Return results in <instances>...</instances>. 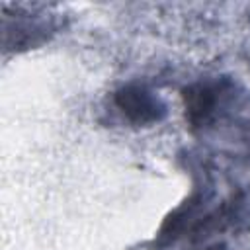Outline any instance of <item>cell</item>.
<instances>
[{
	"mask_svg": "<svg viewBox=\"0 0 250 250\" xmlns=\"http://www.w3.org/2000/svg\"><path fill=\"white\" fill-rule=\"evenodd\" d=\"M113 104L129 123L141 127L158 123L166 113L164 102L152 90L141 84L121 86L113 94Z\"/></svg>",
	"mask_w": 250,
	"mask_h": 250,
	"instance_id": "7a4b0ae2",
	"label": "cell"
},
{
	"mask_svg": "<svg viewBox=\"0 0 250 250\" xmlns=\"http://www.w3.org/2000/svg\"><path fill=\"white\" fill-rule=\"evenodd\" d=\"M234 94V86L227 80L199 82L186 90V115L191 125L203 127L219 119V115L229 107V102Z\"/></svg>",
	"mask_w": 250,
	"mask_h": 250,
	"instance_id": "6da1fadb",
	"label": "cell"
}]
</instances>
